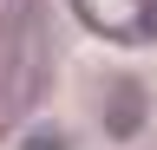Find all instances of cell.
Listing matches in <instances>:
<instances>
[{
	"label": "cell",
	"mask_w": 157,
	"mask_h": 150,
	"mask_svg": "<svg viewBox=\"0 0 157 150\" xmlns=\"http://www.w3.org/2000/svg\"><path fill=\"white\" fill-rule=\"evenodd\" d=\"M72 13L111 46H151L157 39V0H72Z\"/></svg>",
	"instance_id": "cell-1"
},
{
	"label": "cell",
	"mask_w": 157,
	"mask_h": 150,
	"mask_svg": "<svg viewBox=\"0 0 157 150\" xmlns=\"http://www.w3.org/2000/svg\"><path fill=\"white\" fill-rule=\"evenodd\" d=\"M26 150H66V137H59V130H33Z\"/></svg>",
	"instance_id": "cell-2"
}]
</instances>
